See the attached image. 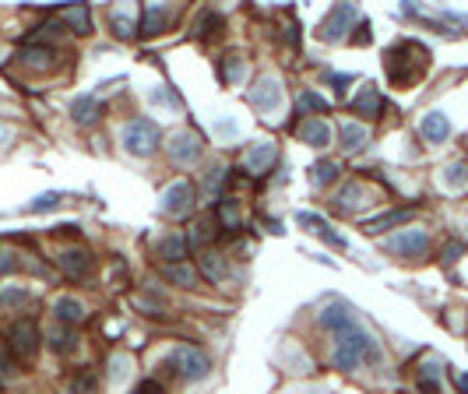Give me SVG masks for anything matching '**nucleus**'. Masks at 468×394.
<instances>
[{
	"instance_id": "nucleus-17",
	"label": "nucleus",
	"mask_w": 468,
	"mask_h": 394,
	"mask_svg": "<svg viewBox=\"0 0 468 394\" xmlns=\"http://www.w3.org/2000/svg\"><path fill=\"white\" fill-rule=\"evenodd\" d=\"M419 131H422V138H426V141H443V138L450 134V124H447V117H443V113H429V117H422Z\"/></svg>"
},
{
	"instance_id": "nucleus-36",
	"label": "nucleus",
	"mask_w": 468,
	"mask_h": 394,
	"mask_svg": "<svg viewBox=\"0 0 468 394\" xmlns=\"http://www.w3.org/2000/svg\"><path fill=\"white\" fill-rule=\"evenodd\" d=\"M243 74V60L240 57H225V64H222V81H236Z\"/></svg>"
},
{
	"instance_id": "nucleus-10",
	"label": "nucleus",
	"mask_w": 468,
	"mask_h": 394,
	"mask_svg": "<svg viewBox=\"0 0 468 394\" xmlns=\"http://www.w3.org/2000/svg\"><path fill=\"white\" fill-rule=\"evenodd\" d=\"M57 268H60L67 278H85V275L92 271V257H88V250L74 247V250H64V254L57 257Z\"/></svg>"
},
{
	"instance_id": "nucleus-42",
	"label": "nucleus",
	"mask_w": 468,
	"mask_h": 394,
	"mask_svg": "<svg viewBox=\"0 0 468 394\" xmlns=\"http://www.w3.org/2000/svg\"><path fill=\"white\" fill-rule=\"evenodd\" d=\"M57 201H60L57 194H46V197H39V201L32 204V211H46V208H57Z\"/></svg>"
},
{
	"instance_id": "nucleus-38",
	"label": "nucleus",
	"mask_w": 468,
	"mask_h": 394,
	"mask_svg": "<svg viewBox=\"0 0 468 394\" xmlns=\"http://www.w3.org/2000/svg\"><path fill=\"white\" fill-rule=\"evenodd\" d=\"M11 376H15V359H11L8 348H0V387H4Z\"/></svg>"
},
{
	"instance_id": "nucleus-16",
	"label": "nucleus",
	"mask_w": 468,
	"mask_h": 394,
	"mask_svg": "<svg viewBox=\"0 0 468 394\" xmlns=\"http://www.w3.org/2000/svg\"><path fill=\"white\" fill-rule=\"evenodd\" d=\"M352 110L363 113V117H370V120H377V117H380V96H377V88H373V85H363V92L356 96Z\"/></svg>"
},
{
	"instance_id": "nucleus-19",
	"label": "nucleus",
	"mask_w": 468,
	"mask_h": 394,
	"mask_svg": "<svg viewBox=\"0 0 468 394\" xmlns=\"http://www.w3.org/2000/svg\"><path fill=\"white\" fill-rule=\"evenodd\" d=\"M159 257L162 261H169V264H183V257H187V239L183 236H166L162 243H159Z\"/></svg>"
},
{
	"instance_id": "nucleus-2",
	"label": "nucleus",
	"mask_w": 468,
	"mask_h": 394,
	"mask_svg": "<svg viewBox=\"0 0 468 394\" xmlns=\"http://www.w3.org/2000/svg\"><path fill=\"white\" fill-rule=\"evenodd\" d=\"M363 359L377 362L380 352H377V345H373V338H370L366 331L352 327V331L342 334V341H338V348H335V366H338V369H356Z\"/></svg>"
},
{
	"instance_id": "nucleus-5",
	"label": "nucleus",
	"mask_w": 468,
	"mask_h": 394,
	"mask_svg": "<svg viewBox=\"0 0 468 394\" xmlns=\"http://www.w3.org/2000/svg\"><path fill=\"white\" fill-rule=\"evenodd\" d=\"M166 155L176 162V166H194L197 155H201V138L194 131H180L166 141Z\"/></svg>"
},
{
	"instance_id": "nucleus-27",
	"label": "nucleus",
	"mask_w": 468,
	"mask_h": 394,
	"mask_svg": "<svg viewBox=\"0 0 468 394\" xmlns=\"http://www.w3.org/2000/svg\"><path fill=\"white\" fill-rule=\"evenodd\" d=\"M99 113H102V106H99L92 96H85V99L74 103V120H78V124H95Z\"/></svg>"
},
{
	"instance_id": "nucleus-32",
	"label": "nucleus",
	"mask_w": 468,
	"mask_h": 394,
	"mask_svg": "<svg viewBox=\"0 0 468 394\" xmlns=\"http://www.w3.org/2000/svg\"><path fill=\"white\" fill-rule=\"evenodd\" d=\"M211 29H222V18L215 11H201V18L194 22V36H211Z\"/></svg>"
},
{
	"instance_id": "nucleus-4",
	"label": "nucleus",
	"mask_w": 468,
	"mask_h": 394,
	"mask_svg": "<svg viewBox=\"0 0 468 394\" xmlns=\"http://www.w3.org/2000/svg\"><path fill=\"white\" fill-rule=\"evenodd\" d=\"M123 145L131 155H152L159 148V127L152 120H131L123 127Z\"/></svg>"
},
{
	"instance_id": "nucleus-43",
	"label": "nucleus",
	"mask_w": 468,
	"mask_h": 394,
	"mask_svg": "<svg viewBox=\"0 0 468 394\" xmlns=\"http://www.w3.org/2000/svg\"><path fill=\"white\" fill-rule=\"evenodd\" d=\"M11 134H15V131H11L8 124H0V145H4V141H11Z\"/></svg>"
},
{
	"instance_id": "nucleus-22",
	"label": "nucleus",
	"mask_w": 468,
	"mask_h": 394,
	"mask_svg": "<svg viewBox=\"0 0 468 394\" xmlns=\"http://www.w3.org/2000/svg\"><path fill=\"white\" fill-rule=\"evenodd\" d=\"M60 11V25H71L74 32H88V11L85 8H71V4H64V8H57Z\"/></svg>"
},
{
	"instance_id": "nucleus-7",
	"label": "nucleus",
	"mask_w": 468,
	"mask_h": 394,
	"mask_svg": "<svg viewBox=\"0 0 468 394\" xmlns=\"http://www.w3.org/2000/svg\"><path fill=\"white\" fill-rule=\"evenodd\" d=\"M194 204H197V194H194L190 183H173L162 194V211L166 215H190Z\"/></svg>"
},
{
	"instance_id": "nucleus-37",
	"label": "nucleus",
	"mask_w": 468,
	"mask_h": 394,
	"mask_svg": "<svg viewBox=\"0 0 468 394\" xmlns=\"http://www.w3.org/2000/svg\"><path fill=\"white\" fill-rule=\"evenodd\" d=\"M0 303H4V306H25L29 292L25 289H4V292H0Z\"/></svg>"
},
{
	"instance_id": "nucleus-12",
	"label": "nucleus",
	"mask_w": 468,
	"mask_h": 394,
	"mask_svg": "<svg viewBox=\"0 0 468 394\" xmlns=\"http://www.w3.org/2000/svg\"><path fill=\"white\" fill-rule=\"evenodd\" d=\"M279 159V148L275 145H268V141H261V145H254L250 152H247V159H243V166H247V173H254V176H261L272 162Z\"/></svg>"
},
{
	"instance_id": "nucleus-21",
	"label": "nucleus",
	"mask_w": 468,
	"mask_h": 394,
	"mask_svg": "<svg viewBox=\"0 0 468 394\" xmlns=\"http://www.w3.org/2000/svg\"><path fill=\"white\" fill-rule=\"evenodd\" d=\"M50 60H53V50L50 46H25V53H22V64L25 67H32V71H46L50 67Z\"/></svg>"
},
{
	"instance_id": "nucleus-18",
	"label": "nucleus",
	"mask_w": 468,
	"mask_h": 394,
	"mask_svg": "<svg viewBox=\"0 0 468 394\" xmlns=\"http://www.w3.org/2000/svg\"><path fill=\"white\" fill-rule=\"evenodd\" d=\"M342 148L345 152H359V148H366V141H370V131L363 127V124H342Z\"/></svg>"
},
{
	"instance_id": "nucleus-14",
	"label": "nucleus",
	"mask_w": 468,
	"mask_h": 394,
	"mask_svg": "<svg viewBox=\"0 0 468 394\" xmlns=\"http://www.w3.org/2000/svg\"><path fill=\"white\" fill-rule=\"evenodd\" d=\"M166 22H169L166 8H159V4H148V8H145V15H141V25H138V32H141V36H159V32L166 29Z\"/></svg>"
},
{
	"instance_id": "nucleus-33",
	"label": "nucleus",
	"mask_w": 468,
	"mask_h": 394,
	"mask_svg": "<svg viewBox=\"0 0 468 394\" xmlns=\"http://www.w3.org/2000/svg\"><path fill=\"white\" fill-rule=\"evenodd\" d=\"M443 183H447V187H464V183H468V166H464V162L447 166V169H443Z\"/></svg>"
},
{
	"instance_id": "nucleus-34",
	"label": "nucleus",
	"mask_w": 468,
	"mask_h": 394,
	"mask_svg": "<svg viewBox=\"0 0 468 394\" xmlns=\"http://www.w3.org/2000/svg\"><path fill=\"white\" fill-rule=\"evenodd\" d=\"M109 25L116 29V36H120V39H131V36L138 32V22H131V18H127V15H120V11H116V15H109Z\"/></svg>"
},
{
	"instance_id": "nucleus-15",
	"label": "nucleus",
	"mask_w": 468,
	"mask_h": 394,
	"mask_svg": "<svg viewBox=\"0 0 468 394\" xmlns=\"http://www.w3.org/2000/svg\"><path fill=\"white\" fill-rule=\"evenodd\" d=\"M352 18H356V11H352L349 4H342V8H335V11H331V18L324 22V29H321V36H324V39H342V29H345V25H349Z\"/></svg>"
},
{
	"instance_id": "nucleus-3",
	"label": "nucleus",
	"mask_w": 468,
	"mask_h": 394,
	"mask_svg": "<svg viewBox=\"0 0 468 394\" xmlns=\"http://www.w3.org/2000/svg\"><path fill=\"white\" fill-rule=\"evenodd\" d=\"M162 366L176 369V373H180V376H187V380H201V376L211 369L208 355H204L201 348H194V345H180V348H173V352L162 359Z\"/></svg>"
},
{
	"instance_id": "nucleus-13",
	"label": "nucleus",
	"mask_w": 468,
	"mask_h": 394,
	"mask_svg": "<svg viewBox=\"0 0 468 394\" xmlns=\"http://www.w3.org/2000/svg\"><path fill=\"white\" fill-rule=\"evenodd\" d=\"M300 138H303L307 145H314V148H324V145L331 141V127H328L324 120L310 117L307 124H300Z\"/></svg>"
},
{
	"instance_id": "nucleus-31",
	"label": "nucleus",
	"mask_w": 468,
	"mask_h": 394,
	"mask_svg": "<svg viewBox=\"0 0 468 394\" xmlns=\"http://www.w3.org/2000/svg\"><path fill=\"white\" fill-rule=\"evenodd\" d=\"M338 176V162H317L314 169H310V180L317 183V187H324V183H331Z\"/></svg>"
},
{
	"instance_id": "nucleus-44",
	"label": "nucleus",
	"mask_w": 468,
	"mask_h": 394,
	"mask_svg": "<svg viewBox=\"0 0 468 394\" xmlns=\"http://www.w3.org/2000/svg\"><path fill=\"white\" fill-rule=\"evenodd\" d=\"M457 387H461V394H468V373H457Z\"/></svg>"
},
{
	"instance_id": "nucleus-28",
	"label": "nucleus",
	"mask_w": 468,
	"mask_h": 394,
	"mask_svg": "<svg viewBox=\"0 0 468 394\" xmlns=\"http://www.w3.org/2000/svg\"><path fill=\"white\" fill-rule=\"evenodd\" d=\"M300 225H303V229H310V232H317V236H324L328 243H335V247H342V239H338L335 232H328V225H324V218H317V215H307V211H303V215H300Z\"/></svg>"
},
{
	"instance_id": "nucleus-8",
	"label": "nucleus",
	"mask_w": 468,
	"mask_h": 394,
	"mask_svg": "<svg viewBox=\"0 0 468 394\" xmlns=\"http://www.w3.org/2000/svg\"><path fill=\"white\" fill-rule=\"evenodd\" d=\"M36 348H39V327H36V320H18L11 327V352L18 359H32Z\"/></svg>"
},
{
	"instance_id": "nucleus-24",
	"label": "nucleus",
	"mask_w": 468,
	"mask_h": 394,
	"mask_svg": "<svg viewBox=\"0 0 468 394\" xmlns=\"http://www.w3.org/2000/svg\"><path fill=\"white\" fill-rule=\"evenodd\" d=\"M53 313H57V320H60V324H67V327H71V324H78V320L85 317V310H81V303H78V299H57V303H53Z\"/></svg>"
},
{
	"instance_id": "nucleus-39",
	"label": "nucleus",
	"mask_w": 468,
	"mask_h": 394,
	"mask_svg": "<svg viewBox=\"0 0 468 394\" xmlns=\"http://www.w3.org/2000/svg\"><path fill=\"white\" fill-rule=\"evenodd\" d=\"M211 236H215L211 222H197V225H194V232H190V243H194V247H204Z\"/></svg>"
},
{
	"instance_id": "nucleus-40",
	"label": "nucleus",
	"mask_w": 468,
	"mask_h": 394,
	"mask_svg": "<svg viewBox=\"0 0 468 394\" xmlns=\"http://www.w3.org/2000/svg\"><path fill=\"white\" fill-rule=\"evenodd\" d=\"M50 345H53V348H57V352H67V348H71V345H74V334H71V327H64V331H57V334H53V341H50Z\"/></svg>"
},
{
	"instance_id": "nucleus-1",
	"label": "nucleus",
	"mask_w": 468,
	"mask_h": 394,
	"mask_svg": "<svg viewBox=\"0 0 468 394\" xmlns=\"http://www.w3.org/2000/svg\"><path fill=\"white\" fill-rule=\"evenodd\" d=\"M429 53L419 43H398L394 50H387V78L394 85H412L422 71H426Z\"/></svg>"
},
{
	"instance_id": "nucleus-6",
	"label": "nucleus",
	"mask_w": 468,
	"mask_h": 394,
	"mask_svg": "<svg viewBox=\"0 0 468 394\" xmlns=\"http://www.w3.org/2000/svg\"><path fill=\"white\" fill-rule=\"evenodd\" d=\"M247 99H250V106L254 110H275L279 103H282V81L279 78H272V74H261L258 81H254V88L247 92Z\"/></svg>"
},
{
	"instance_id": "nucleus-41",
	"label": "nucleus",
	"mask_w": 468,
	"mask_h": 394,
	"mask_svg": "<svg viewBox=\"0 0 468 394\" xmlns=\"http://www.w3.org/2000/svg\"><path fill=\"white\" fill-rule=\"evenodd\" d=\"M222 180H225V173L215 166V169H208V180H204V183H208V190H218V183H222Z\"/></svg>"
},
{
	"instance_id": "nucleus-25",
	"label": "nucleus",
	"mask_w": 468,
	"mask_h": 394,
	"mask_svg": "<svg viewBox=\"0 0 468 394\" xmlns=\"http://www.w3.org/2000/svg\"><path fill=\"white\" fill-rule=\"evenodd\" d=\"M408 218H412L408 208H401V211H384L380 218H370L366 229H370V232H384V229H391V225H398V222H408Z\"/></svg>"
},
{
	"instance_id": "nucleus-11",
	"label": "nucleus",
	"mask_w": 468,
	"mask_h": 394,
	"mask_svg": "<svg viewBox=\"0 0 468 394\" xmlns=\"http://www.w3.org/2000/svg\"><path fill=\"white\" fill-rule=\"evenodd\" d=\"M134 310L138 313H148V317H166L169 303L162 292H155V285H145L141 292H134Z\"/></svg>"
},
{
	"instance_id": "nucleus-20",
	"label": "nucleus",
	"mask_w": 468,
	"mask_h": 394,
	"mask_svg": "<svg viewBox=\"0 0 468 394\" xmlns=\"http://www.w3.org/2000/svg\"><path fill=\"white\" fill-rule=\"evenodd\" d=\"M321 324H324V327H328V331H342V334H345V331H352V327H356V324H352V317H349V310H345V306H328V310H324V313H321Z\"/></svg>"
},
{
	"instance_id": "nucleus-26",
	"label": "nucleus",
	"mask_w": 468,
	"mask_h": 394,
	"mask_svg": "<svg viewBox=\"0 0 468 394\" xmlns=\"http://www.w3.org/2000/svg\"><path fill=\"white\" fill-rule=\"evenodd\" d=\"M201 271H204L208 282H222V275H225V261H222L215 250H204V254H201Z\"/></svg>"
},
{
	"instance_id": "nucleus-29",
	"label": "nucleus",
	"mask_w": 468,
	"mask_h": 394,
	"mask_svg": "<svg viewBox=\"0 0 468 394\" xmlns=\"http://www.w3.org/2000/svg\"><path fill=\"white\" fill-rule=\"evenodd\" d=\"M218 218H222V225H225V229H232V232H236V229L243 225L236 201H222V204H218Z\"/></svg>"
},
{
	"instance_id": "nucleus-9",
	"label": "nucleus",
	"mask_w": 468,
	"mask_h": 394,
	"mask_svg": "<svg viewBox=\"0 0 468 394\" xmlns=\"http://www.w3.org/2000/svg\"><path fill=\"white\" fill-rule=\"evenodd\" d=\"M387 247H391L394 254H401V257H422L426 247H429V236H426L422 229H405L401 236H391Z\"/></svg>"
},
{
	"instance_id": "nucleus-35",
	"label": "nucleus",
	"mask_w": 468,
	"mask_h": 394,
	"mask_svg": "<svg viewBox=\"0 0 468 394\" xmlns=\"http://www.w3.org/2000/svg\"><path fill=\"white\" fill-rule=\"evenodd\" d=\"M300 110H303V113H307V110H310V113H324L328 103H324L317 92H303V96H300Z\"/></svg>"
},
{
	"instance_id": "nucleus-30",
	"label": "nucleus",
	"mask_w": 468,
	"mask_h": 394,
	"mask_svg": "<svg viewBox=\"0 0 468 394\" xmlns=\"http://www.w3.org/2000/svg\"><path fill=\"white\" fill-rule=\"evenodd\" d=\"M419 387H422L426 394H440V366H436V362L419 369Z\"/></svg>"
},
{
	"instance_id": "nucleus-23",
	"label": "nucleus",
	"mask_w": 468,
	"mask_h": 394,
	"mask_svg": "<svg viewBox=\"0 0 468 394\" xmlns=\"http://www.w3.org/2000/svg\"><path fill=\"white\" fill-rule=\"evenodd\" d=\"M162 275H166L173 285H180V289H194V285H197V275H194V268H187V264H166Z\"/></svg>"
}]
</instances>
